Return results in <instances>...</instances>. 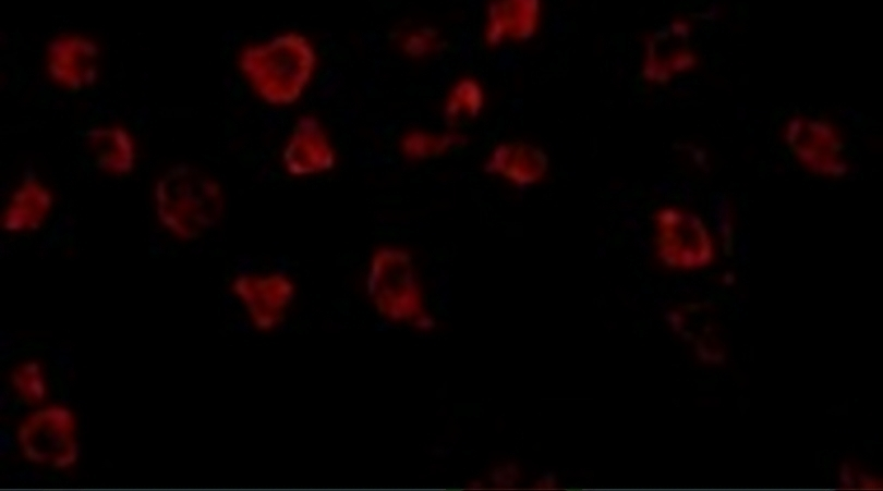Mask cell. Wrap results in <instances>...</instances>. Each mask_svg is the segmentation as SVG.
Segmentation results:
<instances>
[{
    "label": "cell",
    "mask_w": 883,
    "mask_h": 491,
    "mask_svg": "<svg viewBox=\"0 0 883 491\" xmlns=\"http://www.w3.org/2000/svg\"><path fill=\"white\" fill-rule=\"evenodd\" d=\"M282 159L287 171L298 176L324 173L336 162L334 147L313 116H303L297 122L285 145Z\"/></svg>",
    "instance_id": "6"
},
{
    "label": "cell",
    "mask_w": 883,
    "mask_h": 491,
    "mask_svg": "<svg viewBox=\"0 0 883 491\" xmlns=\"http://www.w3.org/2000/svg\"><path fill=\"white\" fill-rule=\"evenodd\" d=\"M239 64L261 99L273 106H289L310 84L316 53L304 36L286 33L244 49Z\"/></svg>",
    "instance_id": "2"
},
{
    "label": "cell",
    "mask_w": 883,
    "mask_h": 491,
    "mask_svg": "<svg viewBox=\"0 0 883 491\" xmlns=\"http://www.w3.org/2000/svg\"><path fill=\"white\" fill-rule=\"evenodd\" d=\"M53 194L38 177L27 175L14 187L1 214V225L12 234L39 230L53 209Z\"/></svg>",
    "instance_id": "7"
},
{
    "label": "cell",
    "mask_w": 883,
    "mask_h": 491,
    "mask_svg": "<svg viewBox=\"0 0 883 491\" xmlns=\"http://www.w3.org/2000/svg\"><path fill=\"white\" fill-rule=\"evenodd\" d=\"M87 146L97 168L110 175L123 176L135 168L136 144L132 134L122 126L108 125L90 130Z\"/></svg>",
    "instance_id": "8"
},
{
    "label": "cell",
    "mask_w": 883,
    "mask_h": 491,
    "mask_svg": "<svg viewBox=\"0 0 883 491\" xmlns=\"http://www.w3.org/2000/svg\"><path fill=\"white\" fill-rule=\"evenodd\" d=\"M160 225L181 241H192L215 228L225 208L219 183L202 170L178 163L166 170L153 191Z\"/></svg>",
    "instance_id": "1"
},
{
    "label": "cell",
    "mask_w": 883,
    "mask_h": 491,
    "mask_svg": "<svg viewBox=\"0 0 883 491\" xmlns=\"http://www.w3.org/2000/svg\"><path fill=\"white\" fill-rule=\"evenodd\" d=\"M785 139L795 159L809 171L827 177H840L847 172L845 147L831 123L795 118L787 124Z\"/></svg>",
    "instance_id": "4"
},
{
    "label": "cell",
    "mask_w": 883,
    "mask_h": 491,
    "mask_svg": "<svg viewBox=\"0 0 883 491\" xmlns=\"http://www.w3.org/2000/svg\"><path fill=\"white\" fill-rule=\"evenodd\" d=\"M10 383L19 398L31 406L41 405L48 397V381L43 365L35 359L17 365L10 375Z\"/></svg>",
    "instance_id": "10"
},
{
    "label": "cell",
    "mask_w": 883,
    "mask_h": 491,
    "mask_svg": "<svg viewBox=\"0 0 883 491\" xmlns=\"http://www.w3.org/2000/svg\"><path fill=\"white\" fill-rule=\"evenodd\" d=\"M16 441L25 461L55 471L73 468L80 458L76 417L63 405L31 413L20 424Z\"/></svg>",
    "instance_id": "3"
},
{
    "label": "cell",
    "mask_w": 883,
    "mask_h": 491,
    "mask_svg": "<svg viewBox=\"0 0 883 491\" xmlns=\"http://www.w3.org/2000/svg\"><path fill=\"white\" fill-rule=\"evenodd\" d=\"M48 71L60 86L78 90L93 84L97 76V53L92 45L63 41L49 52Z\"/></svg>",
    "instance_id": "9"
},
{
    "label": "cell",
    "mask_w": 883,
    "mask_h": 491,
    "mask_svg": "<svg viewBox=\"0 0 883 491\" xmlns=\"http://www.w3.org/2000/svg\"><path fill=\"white\" fill-rule=\"evenodd\" d=\"M660 253L667 265L697 269L710 263L713 241L705 222L695 213L667 208L658 216Z\"/></svg>",
    "instance_id": "5"
}]
</instances>
